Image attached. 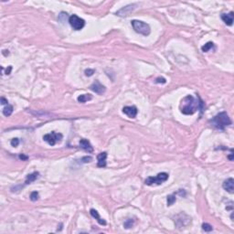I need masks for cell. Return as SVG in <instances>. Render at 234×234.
<instances>
[{
	"label": "cell",
	"instance_id": "ac0fdd59",
	"mask_svg": "<svg viewBox=\"0 0 234 234\" xmlns=\"http://www.w3.org/2000/svg\"><path fill=\"white\" fill-rule=\"evenodd\" d=\"M213 47H214V43L211 42V41H209V42L206 43L205 45H203V46L201 47V50H202L203 52H208V51H209V50H211Z\"/></svg>",
	"mask_w": 234,
	"mask_h": 234
},
{
	"label": "cell",
	"instance_id": "d4e9b609",
	"mask_svg": "<svg viewBox=\"0 0 234 234\" xmlns=\"http://www.w3.org/2000/svg\"><path fill=\"white\" fill-rule=\"evenodd\" d=\"M92 160V156H83V157L82 158L83 163H89V162H91Z\"/></svg>",
	"mask_w": 234,
	"mask_h": 234
},
{
	"label": "cell",
	"instance_id": "7a4b0ae2",
	"mask_svg": "<svg viewBox=\"0 0 234 234\" xmlns=\"http://www.w3.org/2000/svg\"><path fill=\"white\" fill-rule=\"evenodd\" d=\"M209 124L218 130H224L226 126L232 124V120L226 112H221L209 120Z\"/></svg>",
	"mask_w": 234,
	"mask_h": 234
},
{
	"label": "cell",
	"instance_id": "8fae6325",
	"mask_svg": "<svg viewBox=\"0 0 234 234\" xmlns=\"http://www.w3.org/2000/svg\"><path fill=\"white\" fill-rule=\"evenodd\" d=\"M233 11H231L229 14H222V15H221V19H222L223 22H224L226 25H228V26H232V24H233Z\"/></svg>",
	"mask_w": 234,
	"mask_h": 234
},
{
	"label": "cell",
	"instance_id": "277c9868",
	"mask_svg": "<svg viewBox=\"0 0 234 234\" xmlns=\"http://www.w3.org/2000/svg\"><path fill=\"white\" fill-rule=\"evenodd\" d=\"M168 177L169 176H168L167 173L162 172V173L157 174L155 177H149V178H147L145 180V184L147 185V186H154V185L159 186V185L163 184L164 182H166L167 179H168Z\"/></svg>",
	"mask_w": 234,
	"mask_h": 234
},
{
	"label": "cell",
	"instance_id": "7c38bea8",
	"mask_svg": "<svg viewBox=\"0 0 234 234\" xmlns=\"http://www.w3.org/2000/svg\"><path fill=\"white\" fill-rule=\"evenodd\" d=\"M80 147L84 151L88 152V153H92L93 152V147L92 146L91 143L87 140V139H82L80 141Z\"/></svg>",
	"mask_w": 234,
	"mask_h": 234
},
{
	"label": "cell",
	"instance_id": "484cf974",
	"mask_svg": "<svg viewBox=\"0 0 234 234\" xmlns=\"http://www.w3.org/2000/svg\"><path fill=\"white\" fill-rule=\"evenodd\" d=\"M155 83H167V81H166V79L165 78H157L156 80H155Z\"/></svg>",
	"mask_w": 234,
	"mask_h": 234
},
{
	"label": "cell",
	"instance_id": "d6986e66",
	"mask_svg": "<svg viewBox=\"0 0 234 234\" xmlns=\"http://www.w3.org/2000/svg\"><path fill=\"white\" fill-rule=\"evenodd\" d=\"M167 206H172L176 200H177V198H176V196H174V195H169V196H167Z\"/></svg>",
	"mask_w": 234,
	"mask_h": 234
},
{
	"label": "cell",
	"instance_id": "6da1fadb",
	"mask_svg": "<svg viewBox=\"0 0 234 234\" xmlns=\"http://www.w3.org/2000/svg\"><path fill=\"white\" fill-rule=\"evenodd\" d=\"M179 109L183 115H194L198 110L203 111L204 104L200 99L196 100L193 96L187 95L181 101L180 105H179Z\"/></svg>",
	"mask_w": 234,
	"mask_h": 234
},
{
	"label": "cell",
	"instance_id": "9a60e30c",
	"mask_svg": "<svg viewBox=\"0 0 234 234\" xmlns=\"http://www.w3.org/2000/svg\"><path fill=\"white\" fill-rule=\"evenodd\" d=\"M38 178H39V173H38V172H33V173H31V174H29V175H28V176H27V178H26V181H25V184L26 185L31 184L32 182L36 181Z\"/></svg>",
	"mask_w": 234,
	"mask_h": 234
},
{
	"label": "cell",
	"instance_id": "4316f807",
	"mask_svg": "<svg viewBox=\"0 0 234 234\" xmlns=\"http://www.w3.org/2000/svg\"><path fill=\"white\" fill-rule=\"evenodd\" d=\"M18 157H19V159H21L22 161H27V160L29 159V156H28V155H23V154H22V155H19Z\"/></svg>",
	"mask_w": 234,
	"mask_h": 234
},
{
	"label": "cell",
	"instance_id": "3957f363",
	"mask_svg": "<svg viewBox=\"0 0 234 234\" xmlns=\"http://www.w3.org/2000/svg\"><path fill=\"white\" fill-rule=\"evenodd\" d=\"M131 25L136 33L141 34L143 36H148L151 33L150 26L144 21L134 19L131 21Z\"/></svg>",
	"mask_w": 234,
	"mask_h": 234
},
{
	"label": "cell",
	"instance_id": "603a6c76",
	"mask_svg": "<svg viewBox=\"0 0 234 234\" xmlns=\"http://www.w3.org/2000/svg\"><path fill=\"white\" fill-rule=\"evenodd\" d=\"M85 75L86 76H92L93 75V73H95V70H92V69H88V70H85Z\"/></svg>",
	"mask_w": 234,
	"mask_h": 234
},
{
	"label": "cell",
	"instance_id": "8992f818",
	"mask_svg": "<svg viewBox=\"0 0 234 234\" xmlns=\"http://www.w3.org/2000/svg\"><path fill=\"white\" fill-rule=\"evenodd\" d=\"M63 138V135L61 134H59V133H56V132H51L50 134H46L44 136H43V140L45 142H47L50 146H55L57 143H60L61 142Z\"/></svg>",
	"mask_w": 234,
	"mask_h": 234
},
{
	"label": "cell",
	"instance_id": "44dd1931",
	"mask_svg": "<svg viewBox=\"0 0 234 234\" xmlns=\"http://www.w3.org/2000/svg\"><path fill=\"white\" fill-rule=\"evenodd\" d=\"M202 230L205 231L206 232H211L213 230V227L209 223H203L202 224Z\"/></svg>",
	"mask_w": 234,
	"mask_h": 234
},
{
	"label": "cell",
	"instance_id": "30bf717a",
	"mask_svg": "<svg viewBox=\"0 0 234 234\" xmlns=\"http://www.w3.org/2000/svg\"><path fill=\"white\" fill-rule=\"evenodd\" d=\"M223 188L228 191L229 193L231 194H233L234 192V179L232 178H230L228 179H226L224 182H223V185H222Z\"/></svg>",
	"mask_w": 234,
	"mask_h": 234
},
{
	"label": "cell",
	"instance_id": "7402d4cb",
	"mask_svg": "<svg viewBox=\"0 0 234 234\" xmlns=\"http://www.w3.org/2000/svg\"><path fill=\"white\" fill-rule=\"evenodd\" d=\"M30 200L32 201H37L38 200V192L37 191H33L31 194H30Z\"/></svg>",
	"mask_w": 234,
	"mask_h": 234
},
{
	"label": "cell",
	"instance_id": "52a82bcc",
	"mask_svg": "<svg viewBox=\"0 0 234 234\" xmlns=\"http://www.w3.org/2000/svg\"><path fill=\"white\" fill-rule=\"evenodd\" d=\"M136 7H137V4L128 5V6L121 8L120 10H118L116 12V15L119 16V17H126V16H128L130 13H132L134 11V9L136 8Z\"/></svg>",
	"mask_w": 234,
	"mask_h": 234
},
{
	"label": "cell",
	"instance_id": "5bb4252c",
	"mask_svg": "<svg viewBox=\"0 0 234 234\" xmlns=\"http://www.w3.org/2000/svg\"><path fill=\"white\" fill-rule=\"evenodd\" d=\"M90 213H91L92 217L94 218L100 225H103V226H105V225H106V221H105L103 218H101L100 217V215H99V213H98V211H97L96 209H92L90 210Z\"/></svg>",
	"mask_w": 234,
	"mask_h": 234
},
{
	"label": "cell",
	"instance_id": "4fadbf2b",
	"mask_svg": "<svg viewBox=\"0 0 234 234\" xmlns=\"http://www.w3.org/2000/svg\"><path fill=\"white\" fill-rule=\"evenodd\" d=\"M106 158H107V153L102 152L100 153L97 155V167H106Z\"/></svg>",
	"mask_w": 234,
	"mask_h": 234
},
{
	"label": "cell",
	"instance_id": "5b68a950",
	"mask_svg": "<svg viewBox=\"0 0 234 234\" xmlns=\"http://www.w3.org/2000/svg\"><path fill=\"white\" fill-rule=\"evenodd\" d=\"M69 23L70 25V27L74 29V30H81L83 29L85 26V21L82 17H78L77 15H72L69 17Z\"/></svg>",
	"mask_w": 234,
	"mask_h": 234
},
{
	"label": "cell",
	"instance_id": "83f0119b",
	"mask_svg": "<svg viewBox=\"0 0 234 234\" xmlns=\"http://www.w3.org/2000/svg\"><path fill=\"white\" fill-rule=\"evenodd\" d=\"M1 103L3 104V105H5V104H8V101L7 100L6 98H4V97H1Z\"/></svg>",
	"mask_w": 234,
	"mask_h": 234
},
{
	"label": "cell",
	"instance_id": "ba28073f",
	"mask_svg": "<svg viewBox=\"0 0 234 234\" xmlns=\"http://www.w3.org/2000/svg\"><path fill=\"white\" fill-rule=\"evenodd\" d=\"M123 113L130 118H135L138 114V110L135 106H125L123 108Z\"/></svg>",
	"mask_w": 234,
	"mask_h": 234
},
{
	"label": "cell",
	"instance_id": "2e32d148",
	"mask_svg": "<svg viewBox=\"0 0 234 234\" xmlns=\"http://www.w3.org/2000/svg\"><path fill=\"white\" fill-rule=\"evenodd\" d=\"M92 99V96L91 94H83V95H80L77 98L78 101L81 102V103H84V102H86L88 101H91Z\"/></svg>",
	"mask_w": 234,
	"mask_h": 234
},
{
	"label": "cell",
	"instance_id": "f1b7e54d",
	"mask_svg": "<svg viewBox=\"0 0 234 234\" xmlns=\"http://www.w3.org/2000/svg\"><path fill=\"white\" fill-rule=\"evenodd\" d=\"M11 70H12V67L10 66V67H8V70L7 69V72H6V74H10V71H11Z\"/></svg>",
	"mask_w": 234,
	"mask_h": 234
},
{
	"label": "cell",
	"instance_id": "9c48e42d",
	"mask_svg": "<svg viewBox=\"0 0 234 234\" xmlns=\"http://www.w3.org/2000/svg\"><path fill=\"white\" fill-rule=\"evenodd\" d=\"M90 88L92 92H94L97 94H102L105 92V87L99 81H95V83L92 84Z\"/></svg>",
	"mask_w": 234,
	"mask_h": 234
},
{
	"label": "cell",
	"instance_id": "cb8c5ba5",
	"mask_svg": "<svg viewBox=\"0 0 234 234\" xmlns=\"http://www.w3.org/2000/svg\"><path fill=\"white\" fill-rule=\"evenodd\" d=\"M19 145V139L18 138H13L11 141V146L14 147H17V146Z\"/></svg>",
	"mask_w": 234,
	"mask_h": 234
},
{
	"label": "cell",
	"instance_id": "e0dca14e",
	"mask_svg": "<svg viewBox=\"0 0 234 234\" xmlns=\"http://www.w3.org/2000/svg\"><path fill=\"white\" fill-rule=\"evenodd\" d=\"M13 113V106L10 104H7L4 109H3V115L5 116H10Z\"/></svg>",
	"mask_w": 234,
	"mask_h": 234
},
{
	"label": "cell",
	"instance_id": "ffe728a7",
	"mask_svg": "<svg viewBox=\"0 0 234 234\" xmlns=\"http://www.w3.org/2000/svg\"><path fill=\"white\" fill-rule=\"evenodd\" d=\"M134 219H132V218H128L125 222H124V228L125 229H130V228H132L133 226H134Z\"/></svg>",
	"mask_w": 234,
	"mask_h": 234
}]
</instances>
